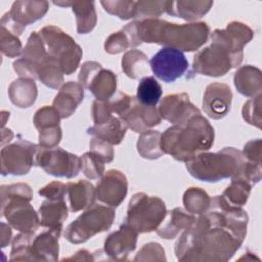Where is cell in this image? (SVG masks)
I'll return each instance as SVG.
<instances>
[{
	"label": "cell",
	"instance_id": "f5cc1de1",
	"mask_svg": "<svg viewBox=\"0 0 262 262\" xmlns=\"http://www.w3.org/2000/svg\"><path fill=\"white\" fill-rule=\"evenodd\" d=\"M11 239V226L1 222V247L5 248Z\"/></svg>",
	"mask_w": 262,
	"mask_h": 262
},
{
	"label": "cell",
	"instance_id": "f35d334b",
	"mask_svg": "<svg viewBox=\"0 0 262 262\" xmlns=\"http://www.w3.org/2000/svg\"><path fill=\"white\" fill-rule=\"evenodd\" d=\"M166 1H149L140 0L135 1L134 16L135 20H141L146 18H158L165 12Z\"/></svg>",
	"mask_w": 262,
	"mask_h": 262
},
{
	"label": "cell",
	"instance_id": "8fae6325",
	"mask_svg": "<svg viewBox=\"0 0 262 262\" xmlns=\"http://www.w3.org/2000/svg\"><path fill=\"white\" fill-rule=\"evenodd\" d=\"M79 83L87 88L96 100H110L117 90V76L111 70L103 69L97 61H85L78 75Z\"/></svg>",
	"mask_w": 262,
	"mask_h": 262
},
{
	"label": "cell",
	"instance_id": "52a82bcc",
	"mask_svg": "<svg viewBox=\"0 0 262 262\" xmlns=\"http://www.w3.org/2000/svg\"><path fill=\"white\" fill-rule=\"evenodd\" d=\"M166 215L167 209L162 199L144 192H137L129 201L124 222L138 233H146L157 230Z\"/></svg>",
	"mask_w": 262,
	"mask_h": 262
},
{
	"label": "cell",
	"instance_id": "9c48e42d",
	"mask_svg": "<svg viewBox=\"0 0 262 262\" xmlns=\"http://www.w3.org/2000/svg\"><path fill=\"white\" fill-rule=\"evenodd\" d=\"M47 52L58 60L64 75H71L77 71L83 52L79 44L63 32L60 28L49 25L39 32Z\"/></svg>",
	"mask_w": 262,
	"mask_h": 262
},
{
	"label": "cell",
	"instance_id": "d6a6232c",
	"mask_svg": "<svg viewBox=\"0 0 262 262\" xmlns=\"http://www.w3.org/2000/svg\"><path fill=\"white\" fill-rule=\"evenodd\" d=\"M162 133L157 130H147L142 132L137 140V151L139 155L148 160H156L161 158L164 152L161 149Z\"/></svg>",
	"mask_w": 262,
	"mask_h": 262
},
{
	"label": "cell",
	"instance_id": "60d3db41",
	"mask_svg": "<svg viewBox=\"0 0 262 262\" xmlns=\"http://www.w3.org/2000/svg\"><path fill=\"white\" fill-rule=\"evenodd\" d=\"M60 119L61 117L55 107L45 105L35 113L33 123L36 129L40 131L59 125Z\"/></svg>",
	"mask_w": 262,
	"mask_h": 262
},
{
	"label": "cell",
	"instance_id": "4316f807",
	"mask_svg": "<svg viewBox=\"0 0 262 262\" xmlns=\"http://www.w3.org/2000/svg\"><path fill=\"white\" fill-rule=\"evenodd\" d=\"M40 226L46 228H62V223L68 218V207L64 199L46 200L39 208Z\"/></svg>",
	"mask_w": 262,
	"mask_h": 262
},
{
	"label": "cell",
	"instance_id": "cb8c5ba5",
	"mask_svg": "<svg viewBox=\"0 0 262 262\" xmlns=\"http://www.w3.org/2000/svg\"><path fill=\"white\" fill-rule=\"evenodd\" d=\"M233 83L236 90L244 96L254 97L259 95L262 90L261 71L251 64L243 66L234 73Z\"/></svg>",
	"mask_w": 262,
	"mask_h": 262
},
{
	"label": "cell",
	"instance_id": "d4e9b609",
	"mask_svg": "<svg viewBox=\"0 0 262 262\" xmlns=\"http://www.w3.org/2000/svg\"><path fill=\"white\" fill-rule=\"evenodd\" d=\"M128 126L126 122L117 115H113L107 121L100 125H94L87 129V133L98 137L112 145L122 142L125 137Z\"/></svg>",
	"mask_w": 262,
	"mask_h": 262
},
{
	"label": "cell",
	"instance_id": "d590c367",
	"mask_svg": "<svg viewBox=\"0 0 262 262\" xmlns=\"http://www.w3.org/2000/svg\"><path fill=\"white\" fill-rule=\"evenodd\" d=\"M182 202L187 212L193 215H201L208 210L211 198L203 188L193 186L185 190Z\"/></svg>",
	"mask_w": 262,
	"mask_h": 262
},
{
	"label": "cell",
	"instance_id": "1f68e13d",
	"mask_svg": "<svg viewBox=\"0 0 262 262\" xmlns=\"http://www.w3.org/2000/svg\"><path fill=\"white\" fill-rule=\"evenodd\" d=\"M47 56L48 52L40 34L37 32H32L28 38L27 44L23 49L21 58H24L37 74L39 66Z\"/></svg>",
	"mask_w": 262,
	"mask_h": 262
},
{
	"label": "cell",
	"instance_id": "3957f363",
	"mask_svg": "<svg viewBox=\"0 0 262 262\" xmlns=\"http://www.w3.org/2000/svg\"><path fill=\"white\" fill-rule=\"evenodd\" d=\"M214 128L198 114L183 125L169 127L161 136V149L177 161L187 162L200 152L207 151L214 143Z\"/></svg>",
	"mask_w": 262,
	"mask_h": 262
},
{
	"label": "cell",
	"instance_id": "7c38bea8",
	"mask_svg": "<svg viewBox=\"0 0 262 262\" xmlns=\"http://www.w3.org/2000/svg\"><path fill=\"white\" fill-rule=\"evenodd\" d=\"M36 166L55 177L74 178L81 170V160L78 156L60 147L45 148L40 146Z\"/></svg>",
	"mask_w": 262,
	"mask_h": 262
},
{
	"label": "cell",
	"instance_id": "2e32d148",
	"mask_svg": "<svg viewBox=\"0 0 262 262\" xmlns=\"http://www.w3.org/2000/svg\"><path fill=\"white\" fill-rule=\"evenodd\" d=\"M159 113L162 118L174 125H183L192 116L201 114L184 92L166 95L160 102Z\"/></svg>",
	"mask_w": 262,
	"mask_h": 262
},
{
	"label": "cell",
	"instance_id": "7402d4cb",
	"mask_svg": "<svg viewBox=\"0 0 262 262\" xmlns=\"http://www.w3.org/2000/svg\"><path fill=\"white\" fill-rule=\"evenodd\" d=\"M195 220L193 214L177 207L171 211H167V215L157 229L159 236L165 239L177 237L181 231L189 227Z\"/></svg>",
	"mask_w": 262,
	"mask_h": 262
},
{
	"label": "cell",
	"instance_id": "9a60e30c",
	"mask_svg": "<svg viewBox=\"0 0 262 262\" xmlns=\"http://www.w3.org/2000/svg\"><path fill=\"white\" fill-rule=\"evenodd\" d=\"M119 117L126 122L128 128L136 133L147 131L159 125L162 120L159 108L140 103L136 96L130 97L127 106Z\"/></svg>",
	"mask_w": 262,
	"mask_h": 262
},
{
	"label": "cell",
	"instance_id": "8992f818",
	"mask_svg": "<svg viewBox=\"0 0 262 262\" xmlns=\"http://www.w3.org/2000/svg\"><path fill=\"white\" fill-rule=\"evenodd\" d=\"M1 215L8 224L20 232H35L40 226V218L30 202L33 190L27 183L5 184L0 187Z\"/></svg>",
	"mask_w": 262,
	"mask_h": 262
},
{
	"label": "cell",
	"instance_id": "f1b7e54d",
	"mask_svg": "<svg viewBox=\"0 0 262 262\" xmlns=\"http://www.w3.org/2000/svg\"><path fill=\"white\" fill-rule=\"evenodd\" d=\"M70 6L76 15L78 34L90 33L96 26L97 15L93 1H71Z\"/></svg>",
	"mask_w": 262,
	"mask_h": 262
},
{
	"label": "cell",
	"instance_id": "816d5d0a",
	"mask_svg": "<svg viewBox=\"0 0 262 262\" xmlns=\"http://www.w3.org/2000/svg\"><path fill=\"white\" fill-rule=\"evenodd\" d=\"M93 260L94 258L92 253H90L85 249H81L77 251L73 256L62 259V261H93Z\"/></svg>",
	"mask_w": 262,
	"mask_h": 262
},
{
	"label": "cell",
	"instance_id": "6da1fadb",
	"mask_svg": "<svg viewBox=\"0 0 262 262\" xmlns=\"http://www.w3.org/2000/svg\"><path fill=\"white\" fill-rule=\"evenodd\" d=\"M248 222L242 207L230 206L222 195L211 198L208 210L176 242L175 255L179 261L226 262L244 243Z\"/></svg>",
	"mask_w": 262,
	"mask_h": 262
},
{
	"label": "cell",
	"instance_id": "7dc6e473",
	"mask_svg": "<svg viewBox=\"0 0 262 262\" xmlns=\"http://www.w3.org/2000/svg\"><path fill=\"white\" fill-rule=\"evenodd\" d=\"M38 193L48 200H62L68 193V186L62 182L52 181L40 188Z\"/></svg>",
	"mask_w": 262,
	"mask_h": 262
},
{
	"label": "cell",
	"instance_id": "277c9868",
	"mask_svg": "<svg viewBox=\"0 0 262 262\" xmlns=\"http://www.w3.org/2000/svg\"><path fill=\"white\" fill-rule=\"evenodd\" d=\"M244 57L242 48L224 29L211 33V44L195 53L192 73L209 77H221L241 66Z\"/></svg>",
	"mask_w": 262,
	"mask_h": 262
},
{
	"label": "cell",
	"instance_id": "30bf717a",
	"mask_svg": "<svg viewBox=\"0 0 262 262\" xmlns=\"http://www.w3.org/2000/svg\"><path fill=\"white\" fill-rule=\"evenodd\" d=\"M40 145L25 139L3 146L1 149V174L25 175L33 166H36L37 154Z\"/></svg>",
	"mask_w": 262,
	"mask_h": 262
},
{
	"label": "cell",
	"instance_id": "7bdbcfd3",
	"mask_svg": "<svg viewBox=\"0 0 262 262\" xmlns=\"http://www.w3.org/2000/svg\"><path fill=\"white\" fill-rule=\"evenodd\" d=\"M261 98L262 95H256L252 97L251 99L247 100L244 103L242 115L243 119L249 123L250 125H253L259 129H261Z\"/></svg>",
	"mask_w": 262,
	"mask_h": 262
},
{
	"label": "cell",
	"instance_id": "8d00e7d4",
	"mask_svg": "<svg viewBox=\"0 0 262 262\" xmlns=\"http://www.w3.org/2000/svg\"><path fill=\"white\" fill-rule=\"evenodd\" d=\"M35 232H20L12 239L9 261H32L31 244Z\"/></svg>",
	"mask_w": 262,
	"mask_h": 262
},
{
	"label": "cell",
	"instance_id": "c3c4849f",
	"mask_svg": "<svg viewBox=\"0 0 262 262\" xmlns=\"http://www.w3.org/2000/svg\"><path fill=\"white\" fill-rule=\"evenodd\" d=\"M113 116V111L110 101L94 100L92 103V117L94 125H100L107 121Z\"/></svg>",
	"mask_w": 262,
	"mask_h": 262
},
{
	"label": "cell",
	"instance_id": "f546056e",
	"mask_svg": "<svg viewBox=\"0 0 262 262\" xmlns=\"http://www.w3.org/2000/svg\"><path fill=\"white\" fill-rule=\"evenodd\" d=\"M63 75L60 63L49 53L39 66L37 72L38 80L52 89H57L63 85Z\"/></svg>",
	"mask_w": 262,
	"mask_h": 262
},
{
	"label": "cell",
	"instance_id": "bcb514c9",
	"mask_svg": "<svg viewBox=\"0 0 262 262\" xmlns=\"http://www.w3.org/2000/svg\"><path fill=\"white\" fill-rule=\"evenodd\" d=\"M62 137V131L59 125L39 131V145L45 148L56 147Z\"/></svg>",
	"mask_w": 262,
	"mask_h": 262
},
{
	"label": "cell",
	"instance_id": "d6986e66",
	"mask_svg": "<svg viewBox=\"0 0 262 262\" xmlns=\"http://www.w3.org/2000/svg\"><path fill=\"white\" fill-rule=\"evenodd\" d=\"M62 228H48L35 235L31 244L32 261H57L59 253L58 239Z\"/></svg>",
	"mask_w": 262,
	"mask_h": 262
},
{
	"label": "cell",
	"instance_id": "484cf974",
	"mask_svg": "<svg viewBox=\"0 0 262 262\" xmlns=\"http://www.w3.org/2000/svg\"><path fill=\"white\" fill-rule=\"evenodd\" d=\"M67 186L70 210L72 212L86 210L94 204V200L96 199L95 187L88 180L68 182Z\"/></svg>",
	"mask_w": 262,
	"mask_h": 262
},
{
	"label": "cell",
	"instance_id": "e575fe53",
	"mask_svg": "<svg viewBox=\"0 0 262 262\" xmlns=\"http://www.w3.org/2000/svg\"><path fill=\"white\" fill-rule=\"evenodd\" d=\"M252 184L244 178H231V183L222 193V198L233 207L244 206L250 195Z\"/></svg>",
	"mask_w": 262,
	"mask_h": 262
},
{
	"label": "cell",
	"instance_id": "ee69618b",
	"mask_svg": "<svg viewBox=\"0 0 262 262\" xmlns=\"http://www.w3.org/2000/svg\"><path fill=\"white\" fill-rule=\"evenodd\" d=\"M134 261H159L165 262L166 256L165 251L161 244L156 242H150L145 245L137 252L135 255Z\"/></svg>",
	"mask_w": 262,
	"mask_h": 262
},
{
	"label": "cell",
	"instance_id": "74e56055",
	"mask_svg": "<svg viewBox=\"0 0 262 262\" xmlns=\"http://www.w3.org/2000/svg\"><path fill=\"white\" fill-rule=\"evenodd\" d=\"M81 170L90 180L98 179L104 174V161L93 151L85 152L81 158Z\"/></svg>",
	"mask_w": 262,
	"mask_h": 262
},
{
	"label": "cell",
	"instance_id": "603a6c76",
	"mask_svg": "<svg viewBox=\"0 0 262 262\" xmlns=\"http://www.w3.org/2000/svg\"><path fill=\"white\" fill-rule=\"evenodd\" d=\"M213 5V1L208 0H180V1H166L165 12L172 16H177L182 19L192 21L203 17L209 12Z\"/></svg>",
	"mask_w": 262,
	"mask_h": 262
},
{
	"label": "cell",
	"instance_id": "681fc988",
	"mask_svg": "<svg viewBox=\"0 0 262 262\" xmlns=\"http://www.w3.org/2000/svg\"><path fill=\"white\" fill-rule=\"evenodd\" d=\"M90 150L98 155L103 159L105 163H110L114 159V149L112 147V144L108 142L93 136V138L90 140Z\"/></svg>",
	"mask_w": 262,
	"mask_h": 262
},
{
	"label": "cell",
	"instance_id": "b9f144b4",
	"mask_svg": "<svg viewBox=\"0 0 262 262\" xmlns=\"http://www.w3.org/2000/svg\"><path fill=\"white\" fill-rule=\"evenodd\" d=\"M100 4L106 12L118 16L120 19L127 20L134 16V5L135 1L126 0H115V1H100Z\"/></svg>",
	"mask_w": 262,
	"mask_h": 262
},
{
	"label": "cell",
	"instance_id": "ac0fdd59",
	"mask_svg": "<svg viewBox=\"0 0 262 262\" xmlns=\"http://www.w3.org/2000/svg\"><path fill=\"white\" fill-rule=\"evenodd\" d=\"M232 101V92L225 83L214 82L207 86L203 97V110L214 120L225 117L230 111Z\"/></svg>",
	"mask_w": 262,
	"mask_h": 262
},
{
	"label": "cell",
	"instance_id": "e0dca14e",
	"mask_svg": "<svg viewBox=\"0 0 262 262\" xmlns=\"http://www.w3.org/2000/svg\"><path fill=\"white\" fill-rule=\"evenodd\" d=\"M138 232L124 222L119 229L108 234L103 244L104 254L115 261L127 260L129 254L136 248Z\"/></svg>",
	"mask_w": 262,
	"mask_h": 262
},
{
	"label": "cell",
	"instance_id": "4dcf8cb0",
	"mask_svg": "<svg viewBox=\"0 0 262 262\" xmlns=\"http://www.w3.org/2000/svg\"><path fill=\"white\" fill-rule=\"evenodd\" d=\"M148 66L147 56L141 50L131 49L123 55L122 70L131 79H139L146 75L148 73Z\"/></svg>",
	"mask_w": 262,
	"mask_h": 262
},
{
	"label": "cell",
	"instance_id": "f907efd6",
	"mask_svg": "<svg viewBox=\"0 0 262 262\" xmlns=\"http://www.w3.org/2000/svg\"><path fill=\"white\" fill-rule=\"evenodd\" d=\"M243 155L249 162L262 163V140L260 138L248 141L243 149Z\"/></svg>",
	"mask_w": 262,
	"mask_h": 262
},
{
	"label": "cell",
	"instance_id": "ab89813d",
	"mask_svg": "<svg viewBox=\"0 0 262 262\" xmlns=\"http://www.w3.org/2000/svg\"><path fill=\"white\" fill-rule=\"evenodd\" d=\"M0 49L8 57H17L23 53V45L17 35L0 26Z\"/></svg>",
	"mask_w": 262,
	"mask_h": 262
},
{
	"label": "cell",
	"instance_id": "ffe728a7",
	"mask_svg": "<svg viewBox=\"0 0 262 262\" xmlns=\"http://www.w3.org/2000/svg\"><path fill=\"white\" fill-rule=\"evenodd\" d=\"M84 98V87L79 82L64 83L55 95L52 106L57 110L61 119L71 117Z\"/></svg>",
	"mask_w": 262,
	"mask_h": 262
},
{
	"label": "cell",
	"instance_id": "ba28073f",
	"mask_svg": "<svg viewBox=\"0 0 262 262\" xmlns=\"http://www.w3.org/2000/svg\"><path fill=\"white\" fill-rule=\"evenodd\" d=\"M115 216L113 207L93 204L67 226L63 235L72 244L85 243L93 235L108 230L114 223Z\"/></svg>",
	"mask_w": 262,
	"mask_h": 262
},
{
	"label": "cell",
	"instance_id": "5b68a950",
	"mask_svg": "<svg viewBox=\"0 0 262 262\" xmlns=\"http://www.w3.org/2000/svg\"><path fill=\"white\" fill-rule=\"evenodd\" d=\"M246 161L241 150L228 146L217 152H200L185 165L192 177L201 181L217 182L225 178H243Z\"/></svg>",
	"mask_w": 262,
	"mask_h": 262
},
{
	"label": "cell",
	"instance_id": "7a4b0ae2",
	"mask_svg": "<svg viewBox=\"0 0 262 262\" xmlns=\"http://www.w3.org/2000/svg\"><path fill=\"white\" fill-rule=\"evenodd\" d=\"M122 31L130 47H136L142 43H156L187 52L202 47L208 41L210 34V28L204 21L180 25L160 18L133 20L127 24Z\"/></svg>",
	"mask_w": 262,
	"mask_h": 262
},
{
	"label": "cell",
	"instance_id": "83f0119b",
	"mask_svg": "<svg viewBox=\"0 0 262 262\" xmlns=\"http://www.w3.org/2000/svg\"><path fill=\"white\" fill-rule=\"evenodd\" d=\"M38 95L35 80L29 78H18L12 81L8 87L10 101L20 108H26L36 101Z\"/></svg>",
	"mask_w": 262,
	"mask_h": 262
},
{
	"label": "cell",
	"instance_id": "836d02e7",
	"mask_svg": "<svg viewBox=\"0 0 262 262\" xmlns=\"http://www.w3.org/2000/svg\"><path fill=\"white\" fill-rule=\"evenodd\" d=\"M163 90L160 83L152 76L142 77L137 86L136 98L137 100L149 106H156V104L160 101Z\"/></svg>",
	"mask_w": 262,
	"mask_h": 262
},
{
	"label": "cell",
	"instance_id": "f6af8a7d",
	"mask_svg": "<svg viewBox=\"0 0 262 262\" xmlns=\"http://www.w3.org/2000/svg\"><path fill=\"white\" fill-rule=\"evenodd\" d=\"M129 47V41L122 30L111 34L104 42V50L108 54H119Z\"/></svg>",
	"mask_w": 262,
	"mask_h": 262
},
{
	"label": "cell",
	"instance_id": "5bb4252c",
	"mask_svg": "<svg viewBox=\"0 0 262 262\" xmlns=\"http://www.w3.org/2000/svg\"><path fill=\"white\" fill-rule=\"evenodd\" d=\"M127 177L116 169L104 172L95 186L96 199L113 208L121 205L127 195Z\"/></svg>",
	"mask_w": 262,
	"mask_h": 262
},
{
	"label": "cell",
	"instance_id": "44dd1931",
	"mask_svg": "<svg viewBox=\"0 0 262 262\" xmlns=\"http://www.w3.org/2000/svg\"><path fill=\"white\" fill-rule=\"evenodd\" d=\"M48 8L49 3L47 1H15L8 13L12 21L25 30L27 25L42 18Z\"/></svg>",
	"mask_w": 262,
	"mask_h": 262
},
{
	"label": "cell",
	"instance_id": "4fadbf2b",
	"mask_svg": "<svg viewBox=\"0 0 262 262\" xmlns=\"http://www.w3.org/2000/svg\"><path fill=\"white\" fill-rule=\"evenodd\" d=\"M149 67L157 78L170 83L184 75L188 69V61L182 51L163 47L149 59Z\"/></svg>",
	"mask_w": 262,
	"mask_h": 262
}]
</instances>
